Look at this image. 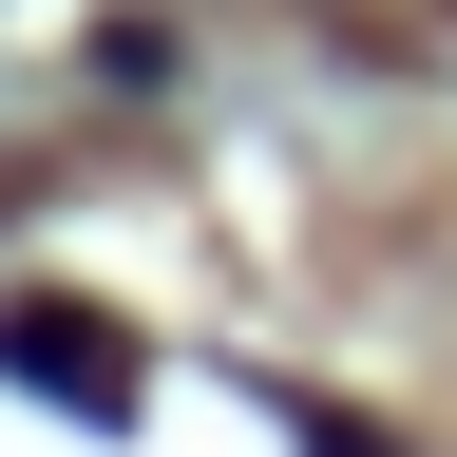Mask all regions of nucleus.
Returning a JSON list of instances; mask_svg holds the SVG:
<instances>
[{
  "label": "nucleus",
  "mask_w": 457,
  "mask_h": 457,
  "mask_svg": "<svg viewBox=\"0 0 457 457\" xmlns=\"http://www.w3.org/2000/svg\"><path fill=\"white\" fill-rule=\"evenodd\" d=\"M0 381L77 400V420H114V400H134V362H114V324H77V305H0Z\"/></svg>",
  "instance_id": "1"
}]
</instances>
